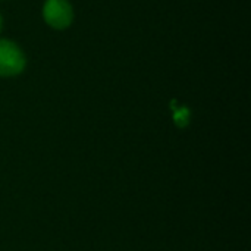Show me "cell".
<instances>
[{
	"instance_id": "obj_3",
	"label": "cell",
	"mask_w": 251,
	"mask_h": 251,
	"mask_svg": "<svg viewBox=\"0 0 251 251\" xmlns=\"http://www.w3.org/2000/svg\"><path fill=\"white\" fill-rule=\"evenodd\" d=\"M174 121L178 126L184 128L188 125L190 122V110L187 107H179L178 110H175V115H174Z\"/></svg>"
},
{
	"instance_id": "obj_2",
	"label": "cell",
	"mask_w": 251,
	"mask_h": 251,
	"mask_svg": "<svg viewBox=\"0 0 251 251\" xmlns=\"http://www.w3.org/2000/svg\"><path fill=\"white\" fill-rule=\"evenodd\" d=\"M74 18L75 12L69 0H46L43 4V19L53 29L62 31L69 28Z\"/></svg>"
},
{
	"instance_id": "obj_1",
	"label": "cell",
	"mask_w": 251,
	"mask_h": 251,
	"mask_svg": "<svg viewBox=\"0 0 251 251\" xmlns=\"http://www.w3.org/2000/svg\"><path fill=\"white\" fill-rule=\"evenodd\" d=\"M26 56L18 43L0 38V76L12 78L25 71Z\"/></svg>"
},
{
	"instance_id": "obj_4",
	"label": "cell",
	"mask_w": 251,
	"mask_h": 251,
	"mask_svg": "<svg viewBox=\"0 0 251 251\" xmlns=\"http://www.w3.org/2000/svg\"><path fill=\"white\" fill-rule=\"evenodd\" d=\"M1 29H3V16L0 13V32H1Z\"/></svg>"
}]
</instances>
